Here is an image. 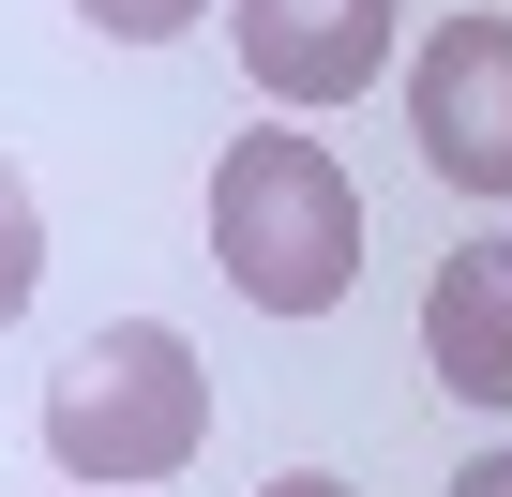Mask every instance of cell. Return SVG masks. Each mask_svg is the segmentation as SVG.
Wrapping results in <instances>:
<instances>
[{
    "label": "cell",
    "mask_w": 512,
    "mask_h": 497,
    "mask_svg": "<svg viewBox=\"0 0 512 497\" xmlns=\"http://www.w3.org/2000/svg\"><path fill=\"white\" fill-rule=\"evenodd\" d=\"M211 272L256 317H332L362 287V181H347V151L302 136V121L226 136V166H211Z\"/></svg>",
    "instance_id": "1"
},
{
    "label": "cell",
    "mask_w": 512,
    "mask_h": 497,
    "mask_svg": "<svg viewBox=\"0 0 512 497\" xmlns=\"http://www.w3.org/2000/svg\"><path fill=\"white\" fill-rule=\"evenodd\" d=\"M76 16L106 31V46H166V31H196L211 0H76Z\"/></svg>",
    "instance_id": "7"
},
{
    "label": "cell",
    "mask_w": 512,
    "mask_h": 497,
    "mask_svg": "<svg viewBox=\"0 0 512 497\" xmlns=\"http://www.w3.org/2000/svg\"><path fill=\"white\" fill-rule=\"evenodd\" d=\"M452 497H512V452H467V467H452Z\"/></svg>",
    "instance_id": "8"
},
{
    "label": "cell",
    "mask_w": 512,
    "mask_h": 497,
    "mask_svg": "<svg viewBox=\"0 0 512 497\" xmlns=\"http://www.w3.org/2000/svg\"><path fill=\"white\" fill-rule=\"evenodd\" d=\"M31 287H46V196H31L16 151H0V332L31 317Z\"/></svg>",
    "instance_id": "6"
},
{
    "label": "cell",
    "mask_w": 512,
    "mask_h": 497,
    "mask_svg": "<svg viewBox=\"0 0 512 497\" xmlns=\"http://www.w3.org/2000/svg\"><path fill=\"white\" fill-rule=\"evenodd\" d=\"M407 136L452 196H512V16H437L407 61Z\"/></svg>",
    "instance_id": "3"
},
{
    "label": "cell",
    "mask_w": 512,
    "mask_h": 497,
    "mask_svg": "<svg viewBox=\"0 0 512 497\" xmlns=\"http://www.w3.org/2000/svg\"><path fill=\"white\" fill-rule=\"evenodd\" d=\"M422 362L452 407H512V241H452L422 287Z\"/></svg>",
    "instance_id": "5"
},
{
    "label": "cell",
    "mask_w": 512,
    "mask_h": 497,
    "mask_svg": "<svg viewBox=\"0 0 512 497\" xmlns=\"http://www.w3.org/2000/svg\"><path fill=\"white\" fill-rule=\"evenodd\" d=\"M392 16H407V0H226V31H241V76L272 91V121L362 106V91L392 76Z\"/></svg>",
    "instance_id": "4"
},
{
    "label": "cell",
    "mask_w": 512,
    "mask_h": 497,
    "mask_svg": "<svg viewBox=\"0 0 512 497\" xmlns=\"http://www.w3.org/2000/svg\"><path fill=\"white\" fill-rule=\"evenodd\" d=\"M46 452H61V482H91V497H151V482H181V467L211 452L196 332H166V317H106V332L46 377Z\"/></svg>",
    "instance_id": "2"
},
{
    "label": "cell",
    "mask_w": 512,
    "mask_h": 497,
    "mask_svg": "<svg viewBox=\"0 0 512 497\" xmlns=\"http://www.w3.org/2000/svg\"><path fill=\"white\" fill-rule=\"evenodd\" d=\"M256 497H347V482L332 467H287V482H256Z\"/></svg>",
    "instance_id": "9"
}]
</instances>
